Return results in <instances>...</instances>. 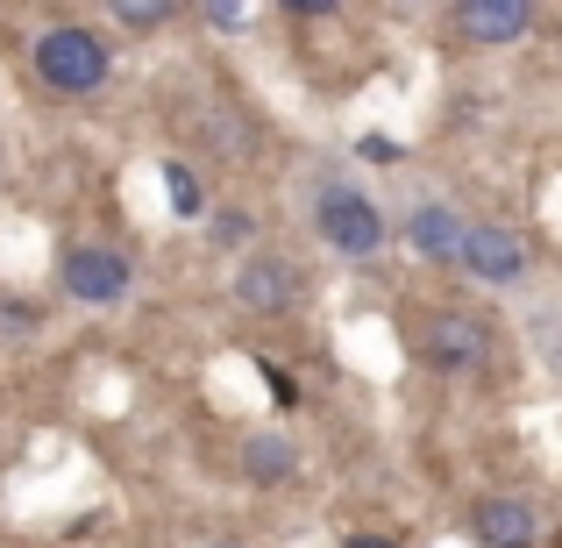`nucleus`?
Returning <instances> with one entry per match:
<instances>
[{"label":"nucleus","instance_id":"9","mask_svg":"<svg viewBox=\"0 0 562 548\" xmlns=\"http://www.w3.org/2000/svg\"><path fill=\"white\" fill-rule=\"evenodd\" d=\"M456 243H463V214L456 206H441V200H420L406 214V249L420 264H456Z\"/></svg>","mask_w":562,"mask_h":548},{"label":"nucleus","instance_id":"3","mask_svg":"<svg viewBox=\"0 0 562 548\" xmlns=\"http://www.w3.org/2000/svg\"><path fill=\"white\" fill-rule=\"evenodd\" d=\"M456 271L484 292H513L535 278V243H527L513 221H463V243H456Z\"/></svg>","mask_w":562,"mask_h":548},{"label":"nucleus","instance_id":"1","mask_svg":"<svg viewBox=\"0 0 562 548\" xmlns=\"http://www.w3.org/2000/svg\"><path fill=\"white\" fill-rule=\"evenodd\" d=\"M406 349H413L420 370H435V378H449V384H492L498 321L477 314V306H463V300H435L406 321Z\"/></svg>","mask_w":562,"mask_h":548},{"label":"nucleus","instance_id":"4","mask_svg":"<svg viewBox=\"0 0 562 548\" xmlns=\"http://www.w3.org/2000/svg\"><path fill=\"white\" fill-rule=\"evenodd\" d=\"M314 235L349 264H371V257H384V243H392L384 206L371 192H357V186H321L314 192Z\"/></svg>","mask_w":562,"mask_h":548},{"label":"nucleus","instance_id":"18","mask_svg":"<svg viewBox=\"0 0 562 548\" xmlns=\"http://www.w3.org/2000/svg\"><path fill=\"white\" fill-rule=\"evenodd\" d=\"M206 14H214V22L228 29V22H243V0H206Z\"/></svg>","mask_w":562,"mask_h":548},{"label":"nucleus","instance_id":"8","mask_svg":"<svg viewBox=\"0 0 562 548\" xmlns=\"http://www.w3.org/2000/svg\"><path fill=\"white\" fill-rule=\"evenodd\" d=\"M541 535H549V521L527 492H477V506H470L477 548H541Z\"/></svg>","mask_w":562,"mask_h":548},{"label":"nucleus","instance_id":"16","mask_svg":"<svg viewBox=\"0 0 562 548\" xmlns=\"http://www.w3.org/2000/svg\"><path fill=\"white\" fill-rule=\"evenodd\" d=\"M357 157H363V165H398V143H392V136H363Z\"/></svg>","mask_w":562,"mask_h":548},{"label":"nucleus","instance_id":"10","mask_svg":"<svg viewBox=\"0 0 562 548\" xmlns=\"http://www.w3.org/2000/svg\"><path fill=\"white\" fill-rule=\"evenodd\" d=\"M243 478L249 484H292V478H300V449H292V435H249L243 441Z\"/></svg>","mask_w":562,"mask_h":548},{"label":"nucleus","instance_id":"2","mask_svg":"<svg viewBox=\"0 0 562 548\" xmlns=\"http://www.w3.org/2000/svg\"><path fill=\"white\" fill-rule=\"evenodd\" d=\"M29 65H36V86L57 100H93L100 86L114 79V51L93 36V29L79 22H57L36 36V51H29Z\"/></svg>","mask_w":562,"mask_h":548},{"label":"nucleus","instance_id":"12","mask_svg":"<svg viewBox=\"0 0 562 548\" xmlns=\"http://www.w3.org/2000/svg\"><path fill=\"white\" fill-rule=\"evenodd\" d=\"M36 328H43V306L22 300V292H0V349L8 343H36Z\"/></svg>","mask_w":562,"mask_h":548},{"label":"nucleus","instance_id":"7","mask_svg":"<svg viewBox=\"0 0 562 548\" xmlns=\"http://www.w3.org/2000/svg\"><path fill=\"white\" fill-rule=\"evenodd\" d=\"M300 292H306V271L285 249H249V257L235 264V306H243V314H263V321L292 314Z\"/></svg>","mask_w":562,"mask_h":548},{"label":"nucleus","instance_id":"20","mask_svg":"<svg viewBox=\"0 0 562 548\" xmlns=\"http://www.w3.org/2000/svg\"><path fill=\"white\" fill-rule=\"evenodd\" d=\"M206 548H249V541H206Z\"/></svg>","mask_w":562,"mask_h":548},{"label":"nucleus","instance_id":"17","mask_svg":"<svg viewBox=\"0 0 562 548\" xmlns=\"http://www.w3.org/2000/svg\"><path fill=\"white\" fill-rule=\"evenodd\" d=\"M263 378H271V399H278V406H292V399H300V384H292L278 364H263Z\"/></svg>","mask_w":562,"mask_h":548},{"label":"nucleus","instance_id":"13","mask_svg":"<svg viewBox=\"0 0 562 548\" xmlns=\"http://www.w3.org/2000/svg\"><path fill=\"white\" fill-rule=\"evenodd\" d=\"M165 192H171V214H179V221H200V214H206L200 171H192V165H179V157H171V165H165Z\"/></svg>","mask_w":562,"mask_h":548},{"label":"nucleus","instance_id":"14","mask_svg":"<svg viewBox=\"0 0 562 548\" xmlns=\"http://www.w3.org/2000/svg\"><path fill=\"white\" fill-rule=\"evenodd\" d=\"M206 243H214V249H249V243H257L249 206H221V214H206Z\"/></svg>","mask_w":562,"mask_h":548},{"label":"nucleus","instance_id":"15","mask_svg":"<svg viewBox=\"0 0 562 548\" xmlns=\"http://www.w3.org/2000/svg\"><path fill=\"white\" fill-rule=\"evenodd\" d=\"M278 8H285L292 22H328V14H342V0H278Z\"/></svg>","mask_w":562,"mask_h":548},{"label":"nucleus","instance_id":"5","mask_svg":"<svg viewBox=\"0 0 562 548\" xmlns=\"http://www.w3.org/2000/svg\"><path fill=\"white\" fill-rule=\"evenodd\" d=\"M57 292L71 306H122L136 292V264L114 243H65L57 249Z\"/></svg>","mask_w":562,"mask_h":548},{"label":"nucleus","instance_id":"19","mask_svg":"<svg viewBox=\"0 0 562 548\" xmlns=\"http://www.w3.org/2000/svg\"><path fill=\"white\" fill-rule=\"evenodd\" d=\"M342 548H398V541H392V535H349Z\"/></svg>","mask_w":562,"mask_h":548},{"label":"nucleus","instance_id":"11","mask_svg":"<svg viewBox=\"0 0 562 548\" xmlns=\"http://www.w3.org/2000/svg\"><path fill=\"white\" fill-rule=\"evenodd\" d=\"M108 14L128 29V36H157V29L179 14V0H108Z\"/></svg>","mask_w":562,"mask_h":548},{"label":"nucleus","instance_id":"6","mask_svg":"<svg viewBox=\"0 0 562 548\" xmlns=\"http://www.w3.org/2000/svg\"><path fill=\"white\" fill-rule=\"evenodd\" d=\"M541 29V0H449V36L463 51H513Z\"/></svg>","mask_w":562,"mask_h":548}]
</instances>
